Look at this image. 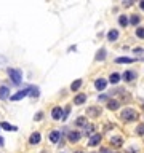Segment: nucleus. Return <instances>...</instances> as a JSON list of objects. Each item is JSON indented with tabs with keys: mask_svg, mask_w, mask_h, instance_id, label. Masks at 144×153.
I'll use <instances>...</instances> for the list:
<instances>
[{
	"mask_svg": "<svg viewBox=\"0 0 144 153\" xmlns=\"http://www.w3.org/2000/svg\"><path fill=\"white\" fill-rule=\"evenodd\" d=\"M122 120L123 121H135L138 120V112L133 110V108H125L122 112Z\"/></svg>",
	"mask_w": 144,
	"mask_h": 153,
	"instance_id": "nucleus-1",
	"label": "nucleus"
},
{
	"mask_svg": "<svg viewBox=\"0 0 144 153\" xmlns=\"http://www.w3.org/2000/svg\"><path fill=\"white\" fill-rule=\"evenodd\" d=\"M8 77L11 78V81L15 85H19L23 80V73H21V70H18V69H8Z\"/></svg>",
	"mask_w": 144,
	"mask_h": 153,
	"instance_id": "nucleus-2",
	"label": "nucleus"
},
{
	"mask_svg": "<svg viewBox=\"0 0 144 153\" xmlns=\"http://www.w3.org/2000/svg\"><path fill=\"white\" fill-rule=\"evenodd\" d=\"M27 94H30V86H27L26 89H21V91H18L16 94H13V96L10 97V101H13V102L21 101V99H24V97L27 96Z\"/></svg>",
	"mask_w": 144,
	"mask_h": 153,
	"instance_id": "nucleus-3",
	"label": "nucleus"
},
{
	"mask_svg": "<svg viewBox=\"0 0 144 153\" xmlns=\"http://www.w3.org/2000/svg\"><path fill=\"white\" fill-rule=\"evenodd\" d=\"M63 117H64V113H63V108L61 107H54L53 110H51V118H53V120H61Z\"/></svg>",
	"mask_w": 144,
	"mask_h": 153,
	"instance_id": "nucleus-4",
	"label": "nucleus"
},
{
	"mask_svg": "<svg viewBox=\"0 0 144 153\" xmlns=\"http://www.w3.org/2000/svg\"><path fill=\"white\" fill-rule=\"evenodd\" d=\"M101 139H102L101 134H93V136H91V139L88 140V145H90V147H96V145H99Z\"/></svg>",
	"mask_w": 144,
	"mask_h": 153,
	"instance_id": "nucleus-5",
	"label": "nucleus"
},
{
	"mask_svg": "<svg viewBox=\"0 0 144 153\" xmlns=\"http://www.w3.org/2000/svg\"><path fill=\"white\" fill-rule=\"evenodd\" d=\"M67 137H69V142H72V144H75V142H78V140H80L82 134H80L78 131H71Z\"/></svg>",
	"mask_w": 144,
	"mask_h": 153,
	"instance_id": "nucleus-6",
	"label": "nucleus"
},
{
	"mask_svg": "<svg viewBox=\"0 0 144 153\" xmlns=\"http://www.w3.org/2000/svg\"><path fill=\"white\" fill-rule=\"evenodd\" d=\"M106 85H107V81H106L104 78H98V80L95 81V88L98 91H104L106 89Z\"/></svg>",
	"mask_w": 144,
	"mask_h": 153,
	"instance_id": "nucleus-7",
	"label": "nucleus"
},
{
	"mask_svg": "<svg viewBox=\"0 0 144 153\" xmlns=\"http://www.w3.org/2000/svg\"><path fill=\"white\" fill-rule=\"evenodd\" d=\"M0 99L2 101L10 99V88L8 86H0Z\"/></svg>",
	"mask_w": 144,
	"mask_h": 153,
	"instance_id": "nucleus-8",
	"label": "nucleus"
},
{
	"mask_svg": "<svg viewBox=\"0 0 144 153\" xmlns=\"http://www.w3.org/2000/svg\"><path fill=\"white\" fill-rule=\"evenodd\" d=\"M122 78L125 81H131V80H135L136 78V72H133V70H126V72H123Z\"/></svg>",
	"mask_w": 144,
	"mask_h": 153,
	"instance_id": "nucleus-9",
	"label": "nucleus"
},
{
	"mask_svg": "<svg viewBox=\"0 0 144 153\" xmlns=\"http://www.w3.org/2000/svg\"><path fill=\"white\" fill-rule=\"evenodd\" d=\"M117 38H119V30L112 29V30H109L107 32V40L109 42H115Z\"/></svg>",
	"mask_w": 144,
	"mask_h": 153,
	"instance_id": "nucleus-10",
	"label": "nucleus"
},
{
	"mask_svg": "<svg viewBox=\"0 0 144 153\" xmlns=\"http://www.w3.org/2000/svg\"><path fill=\"white\" fill-rule=\"evenodd\" d=\"M85 101H87V94H77V96L74 97V104L75 105H82Z\"/></svg>",
	"mask_w": 144,
	"mask_h": 153,
	"instance_id": "nucleus-11",
	"label": "nucleus"
},
{
	"mask_svg": "<svg viewBox=\"0 0 144 153\" xmlns=\"http://www.w3.org/2000/svg\"><path fill=\"white\" fill-rule=\"evenodd\" d=\"M59 139H61V132H59V131H53V132L50 134V140L53 142V144L59 142Z\"/></svg>",
	"mask_w": 144,
	"mask_h": 153,
	"instance_id": "nucleus-12",
	"label": "nucleus"
},
{
	"mask_svg": "<svg viewBox=\"0 0 144 153\" xmlns=\"http://www.w3.org/2000/svg\"><path fill=\"white\" fill-rule=\"evenodd\" d=\"M88 115H90V117H93V118L99 117V115H101V108H96V107H90V108H88Z\"/></svg>",
	"mask_w": 144,
	"mask_h": 153,
	"instance_id": "nucleus-13",
	"label": "nucleus"
},
{
	"mask_svg": "<svg viewBox=\"0 0 144 153\" xmlns=\"http://www.w3.org/2000/svg\"><path fill=\"white\" fill-rule=\"evenodd\" d=\"M115 62L117 64H131V62H135V59H131V57H117L115 59Z\"/></svg>",
	"mask_w": 144,
	"mask_h": 153,
	"instance_id": "nucleus-14",
	"label": "nucleus"
},
{
	"mask_svg": "<svg viewBox=\"0 0 144 153\" xmlns=\"http://www.w3.org/2000/svg\"><path fill=\"white\" fill-rule=\"evenodd\" d=\"M29 142H30L32 145H37V144H39V142H40V134H39V132H34V134L30 136Z\"/></svg>",
	"mask_w": 144,
	"mask_h": 153,
	"instance_id": "nucleus-15",
	"label": "nucleus"
},
{
	"mask_svg": "<svg viewBox=\"0 0 144 153\" xmlns=\"http://www.w3.org/2000/svg\"><path fill=\"white\" fill-rule=\"evenodd\" d=\"M119 107H120L119 101H109L107 102V108H109V110H117Z\"/></svg>",
	"mask_w": 144,
	"mask_h": 153,
	"instance_id": "nucleus-16",
	"label": "nucleus"
},
{
	"mask_svg": "<svg viewBox=\"0 0 144 153\" xmlns=\"http://www.w3.org/2000/svg\"><path fill=\"white\" fill-rule=\"evenodd\" d=\"M96 61H104L106 59V50L104 48H101L98 51V53H96V57H95Z\"/></svg>",
	"mask_w": 144,
	"mask_h": 153,
	"instance_id": "nucleus-17",
	"label": "nucleus"
},
{
	"mask_svg": "<svg viewBox=\"0 0 144 153\" xmlns=\"http://www.w3.org/2000/svg\"><path fill=\"white\" fill-rule=\"evenodd\" d=\"M0 128H3L5 131H16V126H11V124L6 123V121H2V123H0Z\"/></svg>",
	"mask_w": 144,
	"mask_h": 153,
	"instance_id": "nucleus-18",
	"label": "nucleus"
},
{
	"mask_svg": "<svg viewBox=\"0 0 144 153\" xmlns=\"http://www.w3.org/2000/svg\"><path fill=\"white\" fill-rule=\"evenodd\" d=\"M80 86H82V80L78 78V80L72 81V85H71V89H72V91H78V89H80Z\"/></svg>",
	"mask_w": 144,
	"mask_h": 153,
	"instance_id": "nucleus-19",
	"label": "nucleus"
},
{
	"mask_svg": "<svg viewBox=\"0 0 144 153\" xmlns=\"http://www.w3.org/2000/svg\"><path fill=\"white\" fill-rule=\"evenodd\" d=\"M109 81H111L112 85H117L120 81V75L119 73H111V77H109Z\"/></svg>",
	"mask_w": 144,
	"mask_h": 153,
	"instance_id": "nucleus-20",
	"label": "nucleus"
},
{
	"mask_svg": "<svg viewBox=\"0 0 144 153\" xmlns=\"http://www.w3.org/2000/svg\"><path fill=\"white\" fill-rule=\"evenodd\" d=\"M119 24L122 26V27H126V26L130 24V22H128V18H126L125 15H122V16L119 18Z\"/></svg>",
	"mask_w": 144,
	"mask_h": 153,
	"instance_id": "nucleus-21",
	"label": "nucleus"
},
{
	"mask_svg": "<svg viewBox=\"0 0 144 153\" xmlns=\"http://www.w3.org/2000/svg\"><path fill=\"white\" fill-rule=\"evenodd\" d=\"M75 124H77V126H87V118L85 117H78L77 120H75Z\"/></svg>",
	"mask_w": 144,
	"mask_h": 153,
	"instance_id": "nucleus-22",
	"label": "nucleus"
},
{
	"mask_svg": "<svg viewBox=\"0 0 144 153\" xmlns=\"http://www.w3.org/2000/svg\"><path fill=\"white\" fill-rule=\"evenodd\" d=\"M139 21H141V18H139L138 15H133L131 18H130V24H133V26H138Z\"/></svg>",
	"mask_w": 144,
	"mask_h": 153,
	"instance_id": "nucleus-23",
	"label": "nucleus"
},
{
	"mask_svg": "<svg viewBox=\"0 0 144 153\" xmlns=\"http://www.w3.org/2000/svg\"><path fill=\"white\" fill-rule=\"evenodd\" d=\"M39 94H40L39 88H35V86H30V96H32V97H39Z\"/></svg>",
	"mask_w": 144,
	"mask_h": 153,
	"instance_id": "nucleus-24",
	"label": "nucleus"
},
{
	"mask_svg": "<svg viewBox=\"0 0 144 153\" xmlns=\"http://www.w3.org/2000/svg\"><path fill=\"white\" fill-rule=\"evenodd\" d=\"M111 144H114V145H122V139L120 137H111Z\"/></svg>",
	"mask_w": 144,
	"mask_h": 153,
	"instance_id": "nucleus-25",
	"label": "nucleus"
},
{
	"mask_svg": "<svg viewBox=\"0 0 144 153\" xmlns=\"http://www.w3.org/2000/svg\"><path fill=\"white\" fill-rule=\"evenodd\" d=\"M136 35H138L139 38H144V29L143 27H138V29H136Z\"/></svg>",
	"mask_w": 144,
	"mask_h": 153,
	"instance_id": "nucleus-26",
	"label": "nucleus"
},
{
	"mask_svg": "<svg viewBox=\"0 0 144 153\" xmlns=\"http://www.w3.org/2000/svg\"><path fill=\"white\" fill-rule=\"evenodd\" d=\"M136 132H138V134H141V136H144V124H139L138 129H136Z\"/></svg>",
	"mask_w": 144,
	"mask_h": 153,
	"instance_id": "nucleus-27",
	"label": "nucleus"
},
{
	"mask_svg": "<svg viewBox=\"0 0 144 153\" xmlns=\"http://www.w3.org/2000/svg\"><path fill=\"white\" fill-rule=\"evenodd\" d=\"M133 2H135V0H123V5H125V6H130Z\"/></svg>",
	"mask_w": 144,
	"mask_h": 153,
	"instance_id": "nucleus-28",
	"label": "nucleus"
},
{
	"mask_svg": "<svg viewBox=\"0 0 144 153\" xmlns=\"http://www.w3.org/2000/svg\"><path fill=\"white\" fill-rule=\"evenodd\" d=\"M107 99H109L107 96H99V97H98V101H99V102H106Z\"/></svg>",
	"mask_w": 144,
	"mask_h": 153,
	"instance_id": "nucleus-29",
	"label": "nucleus"
},
{
	"mask_svg": "<svg viewBox=\"0 0 144 153\" xmlns=\"http://www.w3.org/2000/svg\"><path fill=\"white\" fill-rule=\"evenodd\" d=\"M42 118H43V113H37L35 115V120H42Z\"/></svg>",
	"mask_w": 144,
	"mask_h": 153,
	"instance_id": "nucleus-30",
	"label": "nucleus"
},
{
	"mask_svg": "<svg viewBox=\"0 0 144 153\" xmlns=\"http://www.w3.org/2000/svg\"><path fill=\"white\" fill-rule=\"evenodd\" d=\"M99 153H109V148L102 147V148H101V152H99Z\"/></svg>",
	"mask_w": 144,
	"mask_h": 153,
	"instance_id": "nucleus-31",
	"label": "nucleus"
},
{
	"mask_svg": "<svg viewBox=\"0 0 144 153\" xmlns=\"http://www.w3.org/2000/svg\"><path fill=\"white\" fill-rule=\"evenodd\" d=\"M3 144H5V140H3V137H0V147H3Z\"/></svg>",
	"mask_w": 144,
	"mask_h": 153,
	"instance_id": "nucleus-32",
	"label": "nucleus"
},
{
	"mask_svg": "<svg viewBox=\"0 0 144 153\" xmlns=\"http://www.w3.org/2000/svg\"><path fill=\"white\" fill-rule=\"evenodd\" d=\"M139 5H141V8L144 10V0H141V3H139Z\"/></svg>",
	"mask_w": 144,
	"mask_h": 153,
	"instance_id": "nucleus-33",
	"label": "nucleus"
},
{
	"mask_svg": "<svg viewBox=\"0 0 144 153\" xmlns=\"http://www.w3.org/2000/svg\"><path fill=\"white\" fill-rule=\"evenodd\" d=\"M75 153H83V152H80V150H78V152H75Z\"/></svg>",
	"mask_w": 144,
	"mask_h": 153,
	"instance_id": "nucleus-34",
	"label": "nucleus"
},
{
	"mask_svg": "<svg viewBox=\"0 0 144 153\" xmlns=\"http://www.w3.org/2000/svg\"><path fill=\"white\" fill-rule=\"evenodd\" d=\"M143 108H144V105H143Z\"/></svg>",
	"mask_w": 144,
	"mask_h": 153,
	"instance_id": "nucleus-35",
	"label": "nucleus"
},
{
	"mask_svg": "<svg viewBox=\"0 0 144 153\" xmlns=\"http://www.w3.org/2000/svg\"><path fill=\"white\" fill-rule=\"evenodd\" d=\"M42 153H45V152H42Z\"/></svg>",
	"mask_w": 144,
	"mask_h": 153,
	"instance_id": "nucleus-36",
	"label": "nucleus"
}]
</instances>
